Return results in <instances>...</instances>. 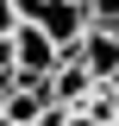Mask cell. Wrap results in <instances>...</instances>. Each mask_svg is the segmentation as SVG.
<instances>
[{"mask_svg": "<svg viewBox=\"0 0 119 126\" xmlns=\"http://www.w3.org/2000/svg\"><path fill=\"white\" fill-rule=\"evenodd\" d=\"M19 19H31V25L44 32L50 44H57V57H69L75 38H82V25H88L82 0H19Z\"/></svg>", "mask_w": 119, "mask_h": 126, "instance_id": "obj_1", "label": "cell"}, {"mask_svg": "<svg viewBox=\"0 0 119 126\" xmlns=\"http://www.w3.org/2000/svg\"><path fill=\"white\" fill-rule=\"evenodd\" d=\"M6 38H13V69H50V63H57V44H50L31 19H19Z\"/></svg>", "mask_w": 119, "mask_h": 126, "instance_id": "obj_2", "label": "cell"}, {"mask_svg": "<svg viewBox=\"0 0 119 126\" xmlns=\"http://www.w3.org/2000/svg\"><path fill=\"white\" fill-rule=\"evenodd\" d=\"M82 13H88V25H113L119 19V0H82Z\"/></svg>", "mask_w": 119, "mask_h": 126, "instance_id": "obj_3", "label": "cell"}, {"mask_svg": "<svg viewBox=\"0 0 119 126\" xmlns=\"http://www.w3.org/2000/svg\"><path fill=\"white\" fill-rule=\"evenodd\" d=\"M13 25H19V0H0V38H6Z\"/></svg>", "mask_w": 119, "mask_h": 126, "instance_id": "obj_4", "label": "cell"}]
</instances>
